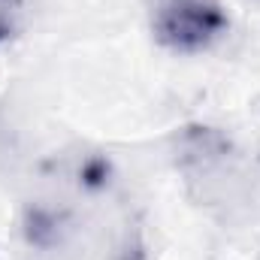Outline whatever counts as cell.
Masks as SVG:
<instances>
[{
    "label": "cell",
    "instance_id": "6da1fadb",
    "mask_svg": "<svg viewBox=\"0 0 260 260\" xmlns=\"http://www.w3.org/2000/svg\"><path fill=\"white\" fill-rule=\"evenodd\" d=\"M151 30L176 55H203L227 37L230 18L221 0H151Z\"/></svg>",
    "mask_w": 260,
    "mask_h": 260
},
{
    "label": "cell",
    "instance_id": "7a4b0ae2",
    "mask_svg": "<svg viewBox=\"0 0 260 260\" xmlns=\"http://www.w3.org/2000/svg\"><path fill=\"white\" fill-rule=\"evenodd\" d=\"M21 0H0V43L12 40L21 24Z\"/></svg>",
    "mask_w": 260,
    "mask_h": 260
}]
</instances>
